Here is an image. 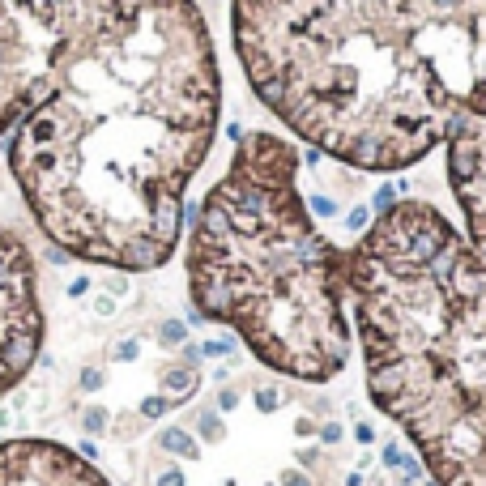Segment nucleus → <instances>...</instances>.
<instances>
[{
  "mask_svg": "<svg viewBox=\"0 0 486 486\" xmlns=\"http://www.w3.org/2000/svg\"><path fill=\"white\" fill-rule=\"evenodd\" d=\"M218 112L196 0H73L47 94L9 133V175L51 248L149 274L180 248Z\"/></svg>",
  "mask_w": 486,
  "mask_h": 486,
  "instance_id": "nucleus-1",
  "label": "nucleus"
},
{
  "mask_svg": "<svg viewBox=\"0 0 486 486\" xmlns=\"http://www.w3.org/2000/svg\"><path fill=\"white\" fill-rule=\"evenodd\" d=\"M252 94L358 171H405L486 98V0H235Z\"/></svg>",
  "mask_w": 486,
  "mask_h": 486,
  "instance_id": "nucleus-2",
  "label": "nucleus"
},
{
  "mask_svg": "<svg viewBox=\"0 0 486 486\" xmlns=\"http://www.w3.org/2000/svg\"><path fill=\"white\" fill-rule=\"evenodd\" d=\"M367 393L440 486H486V264L431 201H393L346 248Z\"/></svg>",
  "mask_w": 486,
  "mask_h": 486,
  "instance_id": "nucleus-3",
  "label": "nucleus"
},
{
  "mask_svg": "<svg viewBox=\"0 0 486 486\" xmlns=\"http://www.w3.org/2000/svg\"><path fill=\"white\" fill-rule=\"evenodd\" d=\"M299 167L286 137L243 133L192 213L184 269L196 320L227 324L269 371L324 384L350 363L346 248L316 231Z\"/></svg>",
  "mask_w": 486,
  "mask_h": 486,
  "instance_id": "nucleus-4",
  "label": "nucleus"
},
{
  "mask_svg": "<svg viewBox=\"0 0 486 486\" xmlns=\"http://www.w3.org/2000/svg\"><path fill=\"white\" fill-rule=\"evenodd\" d=\"M73 0H0V137L47 94Z\"/></svg>",
  "mask_w": 486,
  "mask_h": 486,
  "instance_id": "nucleus-5",
  "label": "nucleus"
},
{
  "mask_svg": "<svg viewBox=\"0 0 486 486\" xmlns=\"http://www.w3.org/2000/svg\"><path fill=\"white\" fill-rule=\"evenodd\" d=\"M43 303H39V256L22 235L0 227V401L34 367L43 350Z\"/></svg>",
  "mask_w": 486,
  "mask_h": 486,
  "instance_id": "nucleus-6",
  "label": "nucleus"
},
{
  "mask_svg": "<svg viewBox=\"0 0 486 486\" xmlns=\"http://www.w3.org/2000/svg\"><path fill=\"white\" fill-rule=\"evenodd\" d=\"M448 184L465 218V239L486 264V98L469 107L448 137Z\"/></svg>",
  "mask_w": 486,
  "mask_h": 486,
  "instance_id": "nucleus-7",
  "label": "nucleus"
},
{
  "mask_svg": "<svg viewBox=\"0 0 486 486\" xmlns=\"http://www.w3.org/2000/svg\"><path fill=\"white\" fill-rule=\"evenodd\" d=\"M0 486H112L94 461L56 440H0Z\"/></svg>",
  "mask_w": 486,
  "mask_h": 486,
  "instance_id": "nucleus-8",
  "label": "nucleus"
},
{
  "mask_svg": "<svg viewBox=\"0 0 486 486\" xmlns=\"http://www.w3.org/2000/svg\"><path fill=\"white\" fill-rule=\"evenodd\" d=\"M162 393H171V401H184L192 389H196V367L188 363H171V367H162Z\"/></svg>",
  "mask_w": 486,
  "mask_h": 486,
  "instance_id": "nucleus-9",
  "label": "nucleus"
},
{
  "mask_svg": "<svg viewBox=\"0 0 486 486\" xmlns=\"http://www.w3.org/2000/svg\"><path fill=\"white\" fill-rule=\"evenodd\" d=\"M162 448H167V452H175V457H184V461H192L201 448L192 444V436H188V431H180V426H167V431H162Z\"/></svg>",
  "mask_w": 486,
  "mask_h": 486,
  "instance_id": "nucleus-10",
  "label": "nucleus"
},
{
  "mask_svg": "<svg viewBox=\"0 0 486 486\" xmlns=\"http://www.w3.org/2000/svg\"><path fill=\"white\" fill-rule=\"evenodd\" d=\"M107 426H112V414H107L102 405H86L81 410V431H86V436H102Z\"/></svg>",
  "mask_w": 486,
  "mask_h": 486,
  "instance_id": "nucleus-11",
  "label": "nucleus"
},
{
  "mask_svg": "<svg viewBox=\"0 0 486 486\" xmlns=\"http://www.w3.org/2000/svg\"><path fill=\"white\" fill-rule=\"evenodd\" d=\"M171 405H175V401H171L167 393H154V397H145V401H141V410H137V414L149 422V418H162V414H167Z\"/></svg>",
  "mask_w": 486,
  "mask_h": 486,
  "instance_id": "nucleus-12",
  "label": "nucleus"
},
{
  "mask_svg": "<svg viewBox=\"0 0 486 486\" xmlns=\"http://www.w3.org/2000/svg\"><path fill=\"white\" fill-rule=\"evenodd\" d=\"M184 337H188V333H184V324H180V320H167V324L158 329V342H162V346H180Z\"/></svg>",
  "mask_w": 486,
  "mask_h": 486,
  "instance_id": "nucleus-13",
  "label": "nucleus"
},
{
  "mask_svg": "<svg viewBox=\"0 0 486 486\" xmlns=\"http://www.w3.org/2000/svg\"><path fill=\"white\" fill-rule=\"evenodd\" d=\"M102 290L112 295V299H116V295H124V290H128V274H120V269H107V278H102Z\"/></svg>",
  "mask_w": 486,
  "mask_h": 486,
  "instance_id": "nucleus-14",
  "label": "nucleus"
},
{
  "mask_svg": "<svg viewBox=\"0 0 486 486\" xmlns=\"http://www.w3.org/2000/svg\"><path fill=\"white\" fill-rule=\"evenodd\" d=\"M141 422H145L141 414H124V418H116V436H120V440L137 436V431H141Z\"/></svg>",
  "mask_w": 486,
  "mask_h": 486,
  "instance_id": "nucleus-15",
  "label": "nucleus"
},
{
  "mask_svg": "<svg viewBox=\"0 0 486 486\" xmlns=\"http://www.w3.org/2000/svg\"><path fill=\"white\" fill-rule=\"evenodd\" d=\"M196 426H201V436H205V440H222V422L213 418V414H201Z\"/></svg>",
  "mask_w": 486,
  "mask_h": 486,
  "instance_id": "nucleus-16",
  "label": "nucleus"
},
{
  "mask_svg": "<svg viewBox=\"0 0 486 486\" xmlns=\"http://www.w3.org/2000/svg\"><path fill=\"white\" fill-rule=\"evenodd\" d=\"M77 384H81V393H98V389H102V371H98V367H86Z\"/></svg>",
  "mask_w": 486,
  "mask_h": 486,
  "instance_id": "nucleus-17",
  "label": "nucleus"
},
{
  "mask_svg": "<svg viewBox=\"0 0 486 486\" xmlns=\"http://www.w3.org/2000/svg\"><path fill=\"white\" fill-rule=\"evenodd\" d=\"M81 295H90V278H73L69 282V299H81Z\"/></svg>",
  "mask_w": 486,
  "mask_h": 486,
  "instance_id": "nucleus-18",
  "label": "nucleus"
},
{
  "mask_svg": "<svg viewBox=\"0 0 486 486\" xmlns=\"http://www.w3.org/2000/svg\"><path fill=\"white\" fill-rule=\"evenodd\" d=\"M94 311H98V316H112V311H116V299H112V295H98V299H94Z\"/></svg>",
  "mask_w": 486,
  "mask_h": 486,
  "instance_id": "nucleus-19",
  "label": "nucleus"
},
{
  "mask_svg": "<svg viewBox=\"0 0 486 486\" xmlns=\"http://www.w3.org/2000/svg\"><path fill=\"white\" fill-rule=\"evenodd\" d=\"M116 358H120V363L137 358V342H120V346H116Z\"/></svg>",
  "mask_w": 486,
  "mask_h": 486,
  "instance_id": "nucleus-20",
  "label": "nucleus"
},
{
  "mask_svg": "<svg viewBox=\"0 0 486 486\" xmlns=\"http://www.w3.org/2000/svg\"><path fill=\"white\" fill-rule=\"evenodd\" d=\"M158 486H184V473H180V469H167V473L158 478Z\"/></svg>",
  "mask_w": 486,
  "mask_h": 486,
  "instance_id": "nucleus-21",
  "label": "nucleus"
}]
</instances>
